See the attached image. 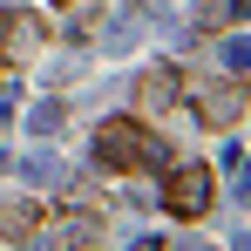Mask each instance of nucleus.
I'll use <instances>...</instances> for the list:
<instances>
[{"instance_id":"obj_1","label":"nucleus","mask_w":251,"mask_h":251,"mask_svg":"<svg viewBox=\"0 0 251 251\" xmlns=\"http://www.w3.org/2000/svg\"><path fill=\"white\" fill-rule=\"evenodd\" d=\"M163 156V143L150 136V129L136 123V116H123V123H102L95 129V163L109 170V176H136V170H150Z\"/></svg>"},{"instance_id":"obj_2","label":"nucleus","mask_w":251,"mask_h":251,"mask_svg":"<svg viewBox=\"0 0 251 251\" xmlns=\"http://www.w3.org/2000/svg\"><path fill=\"white\" fill-rule=\"evenodd\" d=\"M210 197H217V176H210L204 163H176L163 176V210L170 217H204Z\"/></svg>"},{"instance_id":"obj_3","label":"nucleus","mask_w":251,"mask_h":251,"mask_svg":"<svg viewBox=\"0 0 251 251\" xmlns=\"http://www.w3.org/2000/svg\"><path fill=\"white\" fill-rule=\"evenodd\" d=\"M251 109V82L245 75H217L210 88H197V116H204V129H238Z\"/></svg>"},{"instance_id":"obj_4","label":"nucleus","mask_w":251,"mask_h":251,"mask_svg":"<svg viewBox=\"0 0 251 251\" xmlns=\"http://www.w3.org/2000/svg\"><path fill=\"white\" fill-rule=\"evenodd\" d=\"M48 41V27H41V14H0V54L21 68V61H34V48Z\"/></svg>"},{"instance_id":"obj_5","label":"nucleus","mask_w":251,"mask_h":251,"mask_svg":"<svg viewBox=\"0 0 251 251\" xmlns=\"http://www.w3.org/2000/svg\"><path fill=\"white\" fill-rule=\"evenodd\" d=\"M34 231H48V204H34V197L0 204V238H34Z\"/></svg>"},{"instance_id":"obj_6","label":"nucleus","mask_w":251,"mask_h":251,"mask_svg":"<svg viewBox=\"0 0 251 251\" xmlns=\"http://www.w3.org/2000/svg\"><path fill=\"white\" fill-rule=\"evenodd\" d=\"M48 231H54V251H102V217H61Z\"/></svg>"},{"instance_id":"obj_7","label":"nucleus","mask_w":251,"mask_h":251,"mask_svg":"<svg viewBox=\"0 0 251 251\" xmlns=\"http://www.w3.org/2000/svg\"><path fill=\"white\" fill-rule=\"evenodd\" d=\"M170 102H176V68H150V75L136 82V109H150V116H163Z\"/></svg>"},{"instance_id":"obj_8","label":"nucleus","mask_w":251,"mask_h":251,"mask_svg":"<svg viewBox=\"0 0 251 251\" xmlns=\"http://www.w3.org/2000/svg\"><path fill=\"white\" fill-rule=\"evenodd\" d=\"M231 21V0H204V27H224Z\"/></svg>"}]
</instances>
